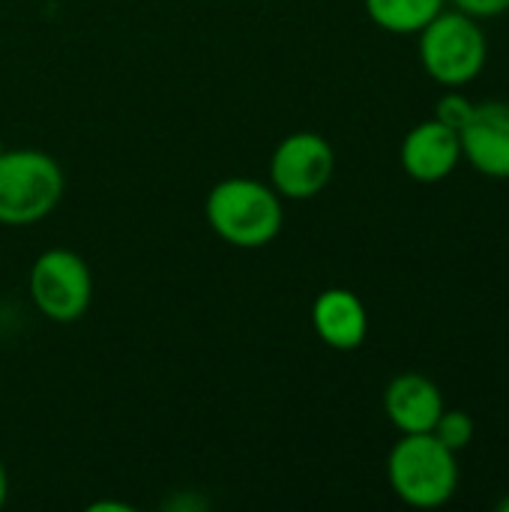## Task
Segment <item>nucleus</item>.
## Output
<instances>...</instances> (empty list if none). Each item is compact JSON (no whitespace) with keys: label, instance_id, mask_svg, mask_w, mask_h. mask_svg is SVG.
<instances>
[{"label":"nucleus","instance_id":"nucleus-1","mask_svg":"<svg viewBox=\"0 0 509 512\" xmlns=\"http://www.w3.org/2000/svg\"><path fill=\"white\" fill-rule=\"evenodd\" d=\"M204 216L210 231L237 249H261L285 225L282 195L255 177L219 180L204 201Z\"/></svg>","mask_w":509,"mask_h":512},{"label":"nucleus","instance_id":"nucleus-2","mask_svg":"<svg viewBox=\"0 0 509 512\" xmlns=\"http://www.w3.org/2000/svg\"><path fill=\"white\" fill-rule=\"evenodd\" d=\"M387 480L399 501L417 510L444 507L459 489V462L432 432L402 435L387 456Z\"/></svg>","mask_w":509,"mask_h":512},{"label":"nucleus","instance_id":"nucleus-3","mask_svg":"<svg viewBox=\"0 0 509 512\" xmlns=\"http://www.w3.org/2000/svg\"><path fill=\"white\" fill-rule=\"evenodd\" d=\"M66 189L57 159L36 147L0 153V225L27 228L60 204Z\"/></svg>","mask_w":509,"mask_h":512},{"label":"nucleus","instance_id":"nucleus-4","mask_svg":"<svg viewBox=\"0 0 509 512\" xmlns=\"http://www.w3.org/2000/svg\"><path fill=\"white\" fill-rule=\"evenodd\" d=\"M489 57V42L477 18L459 9H441L420 30V63L441 87L471 84Z\"/></svg>","mask_w":509,"mask_h":512},{"label":"nucleus","instance_id":"nucleus-5","mask_svg":"<svg viewBox=\"0 0 509 512\" xmlns=\"http://www.w3.org/2000/svg\"><path fill=\"white\" fill-rule=\"evenodd\" d=\"M27 291L39 315L54 324H75L90 309L93 273L78 252L54 246L33 261L27 273Z\"/></svg>","mask_w":509,"mask_h":512},{"label":"nucleus","instance_id":"nucleus-6","mask_svg":"<svg viewBox=\"0 0 509 512\" xmlns=\"http://www.w3.org/2000/svg\"><path fill=\"white\" fill-rule=\"evenodd\" d=\"M336 171V153L318 132H291L270 156V186L288 201H306L327 189Z\"/></svg>","mask_w":509,"mask_h":512},{"label":"nucleus","instance_id":"nucleus-7","mask_svg":"<svg viewBox=\"0 0 509 512\" xmlns=\"http://www.w3.org/2000/svg\"><path fill=\"white\" fill-rule=\"evenodd\" d=\"M462 159L480 174L509 180V102L474 105V114L459 129Z\"/></svg>","mask_w":509,"mask_h":512},{"label":"nucleus","instance_id":"nucleus-8","mask_svg":"<svg viewBox=\"0 0 509 512\" xmlns=\"http://www.w3.org/2000/svg\"><path fill=\"white\" fill-rule=\"evenodd\" d=\"M402 168L411 180L417 183H441L444 177H450L462 159V144H459V132L444 126L441 120H423L417 123L399 150Z\"/></svg>","mask_w":509,"mask_h":512},{"label":"nucleus","instance_id":"nucleus-9","mask_svg":"<svg viewBox=\"0 0 509 512\" xmlns=\"http://www.w3.org/2000/svg\"><path fill=\"white\" fill-rule=\"evenodd\" d=\"M384 411L402 435L432 432L444 414V396L435 381L420 372H405L393 378L384 390Z\"/></svg>","mask_w":509,"mask_h":512},{"label":"nucleus","instance_id":"nucleus-10","mask_svg":"<svg viewBox=\"0 0 509 512\" xmlns=\"http://www.w3.org/2000/svg\"><path fill=\"white\" fill-rule=\"evenodd\" d=\"M312 327L333 351H357L369 336L363 300L348 288H327L312 303Z\"/></svg>","mask_w":509,"mask_h":512},{"label":"nucleus","instance_id":"nucleus-11","mask_svg":"<svg viewBox=\"0 0 509 512\" xmlns=\"http://www.w3.org/2000/svg\"><path fill=\"white\" fill-rule=\"evenodd\" d=\"M366 15L387 33H420L447 0H363Z\"/></svg>","mask_w":509,"mask_h":512},{"label":"nucleus","instance_id":"nucleus-12","mask_svg":"<svg viewBox=\"0 0 509 512\" xmlns=\"http://www.w3.org/2000/svg\"><path fill=\"white\" fill-rule=\"evenodd\" d=\"M432 435H435L444 447H450L453 453H459V450H465V447L474 441V420H471V414H465V411H459V408H456V411L444 408V414L438 417Z\"/></svg>","mask_w":509,"mask_h":512},{"label":"nucleus","instance_id":"nucleus-13","mask_svg":"<svg viewBox=\"0 0 509 512\" xmlns=\"http://www.w3.org/2000/svg\"><path fill=\"white\" fill-rule=\"evenodd\" d=\"M471 114H474V102L465 93H459V87H447V93L435 105V120H441L444 126H450L456 132L468 123Z\"/></svg>","mask_w":509,"mask_h":512},{"label":"nucleus","instance_id":"nucleus-14","mask_svg":"<svg viewBox=\"0 0 509 512\" xmlns=\"http://www.w3.org/2000/svg\"><path fill=\"white\" fill-rule=\"evenodd\" d=\"M450 3H453V9H459L477 21L480 18H498V15L509 12V0H450Z\"/></svg>","mask_w":509,"mask_h":512},{"label":"nucleus","instance_id":"nucleus-15","mask_svg":"<svg viewBox=\"0 0 509 512\" xmlns=\"http://www.w3.org/2000/svg\"><path fill=\"white\" fill-rule=\"evenodd\" d=\"M6 498H9V474H6V465L0 462V507L6 504Z\"/></svg>","mask_w":509,"mask_h":512},{"label":"nucleus","instance_id":"nucleus-16","mask_svg":"<svg viewBox=\"0 0 509 512\" xmlns=\"http://www.w3.org/2000/svg\"><path fill=\"white\" fill-rule=\"evenodd\" d=\"M105 507H111V504H96V507H90V510H105ZM114 510L126 512V510H129V507H120V504H117V507H114Z\"/></svg>","mask_w":509,"mask_h":512},{"label":"nucleus","instance_id":"nucleus-17","mask_svg":"<svg viewBox=\"0 0 509 512\" xmlns=\"http://www.w3.org/2000/svg\"><path fill=\"white\" fill-rule=\"evenodd\" d=\"M498 510L509 512V495H507V498H504V501H498Z\"/></svg>","mask_w":509,"mask_h":512},{"label":"nucleus","instance_id":"nucleus-18","mask_svg":"<svg viewBox=\"0 0 509 512\" xmlns=\"http://www.w3.org/2000/svg\"><path fill=\"white\" fill-rule=\"evenodd\" d=\"M3 150H6V144H3V138H0V153H3Z\"/></svg>","mask_w":509,"mask_h":512}]
</instances>
